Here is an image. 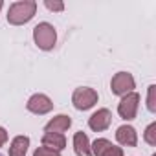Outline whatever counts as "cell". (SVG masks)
<instances>
[{"mask_svg":"<svg viewBox=\"0 0 156 156\" xmlns=\"http://www.w3.org/2000/svg\"><path fill=\"white\" fill-rule=\"evenodd\" d=\"M37 13V2L35 0H19L13 2L8 9V22L11 26H22L26 22H30Z\"/></svg>","mask_w":156,"mask_h":156,"instance_id":"1","label":"cell"},{"mask_svg":"<svg viewBox=\"0 0 156 156\" xmlns=\"http://www.w3.org/2000/svg\"><path fill=\"white\" fill-rule=\"evenodd\" d=\"M33 41L39 50L50 51V50H53V46L57 42V31L50 22H39L33 28Z\"/></svg>","mask_w":156,"mask_h":156,"instance_id":"2","label":"cell"},{"mask_svg":"<svg viewBox=\"0 0 156 156\" xmlns=\"http://www.w3.org/2000/svg\"><path fill=\"white\" fill-rule=\"evenodd\" d=\"M98 99H99L98 92L90 87H79L72 94V103L77 110H90L98 103Z\"/></svg>","mask_w":156,"mask_h":156,"instance_id":"3","label":"cell"},{"mask_svg":"<svg viewBox=\"0 0 156 156\" xmlns=\"http://www.w3.org/2000/svg\"><path fill=\"white\" fill-rule=\"evenodd\" d=\"M134 88H136V81H134L132 73H129V72H118L110 79V90L114 96L123 98V96L134 92Z\"/></svg>","mask_w":156,"mask_h":156,"instance_id":"4","label":"cell"},{"mask_svg":"<svg viewBox=\"0 0 156 156\" xmlns=\"http://www.w3.org/2000/svg\"><path fill=\"white\" fill-rule=\"evenodd\" d=\"M138 107H140V94L138 92H130L127 96L121 98L119 105H118V114L121 119L125 121H132L138 114Z\"/></svg>","mask_w":156,"mask_h":156,"instance_id":"5","label":"cell"},{"mask_svg":"<svg viewBox=\"0 0 156 156\" xmlns=\"http://www.w3.org/2000/svg\"><path fill=\"white\" fill-rule=\"evenodd\" d=\"M26 108H28L31 114L44 116V114H48V112L53 110V101H51L46 94H33V96L28 99Z\"/></svg>","mask_w":156,"mask_h":156,"instance_id":"6","label":"cell"},{"mask_svg":"<svg viewBox=\"0 0 156 156\" xmlns=\"http://www.w3.org/2000/svg\"><path fill=\"white\" fill-rule=\"evenodd\" d=\"M90 149L94 156H123V149L116 147L107 138H98L94 143H90Z\"/></svg>","mask_w":156,"mask_h":156,"instance_id":"7","label":"cell"},{"mask_svg":"<svg viewBox=\"0 0 156 156\" xmlns=\"http://www.w3.org/2000/svg\"><path fill=\"white\" fill-rule=\"evenodd\" d=\"M112 123V112L108 108H99L98 112H94L90 118H88V127L94 130V132H103L110 127Z\"/></svg>","mask_w":156,"mask_h":156,"instance_id":"8","label":"cell"},{"mask_svg":"<svg viewBox=\"0 0 156 156\" xmlns=\"http://www.w3.org/2000/svg\"><path fill=\"white\" fill-rule=\"evenodd\" d=\"M116 141L123 147H136L138 145V132L132 125H121L116 130Z\"/></svg>","mask_w":156,"mask_h":156,"instance_id":"9","label":"cell"},{"mask_svg":"<svg viewBox=\"0 0 156 156\" xmlns=\"http://www.w3.org/2000/svg\"><path fill=\"white\" fill-rule=\"evenodd\" d=\"M72 127V118L66 114H57L53 116L46 125H44V132H55V134H62L64 130H68Z\"/></svg>","mask_w":156,"mask_h":156,"instance_id":"10","label":"cell"},{"mask_svg":"<svg viewBox=\"0 0 156 156\" xmlns=\"http://www.w3.org/2000/svg\"><path fill=\"white\" fill-rule=\"evenodd\" d=\"M73 151L77 156H94L90 149V140L83 130L73 134Z\"/></svg>","mask_w":156,"mask_h":156,"instance_id":"11","label":"cell"},{"mask_svg":"<svg viewBox=\"0 0 156 156\" xmlns=\"http://www.w3.org/2000/svg\"><path fill=\"white\" fill-rule=\"evenodd\" d=\"M42 145L44 147H50V149H55V151H62L66 147V138L64 134H55V132H44L42 138H41Z\"/></svg>","mask_w":156,"mask_h":156,"instance_id":"12","label":"cell"},{"mask_svg":"<svg viewBox=\"0 0 156 156\" xmlns=\"http://www.w3.org/2000/svg\"><path fill=\"white\" fill-rule=\"evenodd\" d=\"M30 147V138L28 136H15L9 143V156H26Z\"/></svg>","mask_w":156,"mask_h":156,"instance_id":"13","label":"cell"},{"mask_svg":"<svg viewBox=\"0 0 156 156\" xmlns=\"http://www.w3.org/2000/svg\"><path fill=\"white\" fill-rule=\"evenodd\" d=\"M143 140H145L151 147L156 145V123H154V121L145 129V132H143Z\"/></svg>","mask_w":156,"mask_h":156,"instance_id":"14","label":"cell"},{"mask_svg":"<svg viewBox=\"0 0 156 156\" xmlns=\"http://www.w3.org/2000/svg\"><path fill=\"white\" fill-rule=\"evenodd\" d=\"M154 94H156V85H151L149 90H147V108H149V112H156V98H154Z\"/></svg>","mask_w":156,"mask_h":156,"instance_id":"15","label":"cell"},{"mask_svg":"<svg viewBox=\"0 0 156 156\" xmlns=\"http://www.w3.org/2000/svg\"><path fill=\"white\" fill-rule=\"evenodd\" d=\"M33 156H61V152L59 151H55V149H50V147H37L35 149V152H33Z\"/></svg>","mask_w":156,"mask_h":156,"instance_id":"16","label":"cell"},{"mask_svg":"<svg viewBox=\"0 0 156 156\" xmlns=\"http://www.w3.org/2000/svg\"><path fill=\"white\" fill-rule=\"evenodd\" d=\"M44 6L50 9V11H64V4L59 2V0H44Z\"/></svg>","mask_w":156,"mask_h":156,"instance_id":"17","label":"cell"},{"mask_svg":"<svg viewBox=\"0 0 156 156\" xmlns=\"http://www.w3.org/2000/svg\"><path fill=\"white\" fill-rule=\"evenodd\" d=\"M8 141V130L4 127H0V147H4Z\"/></svg>","mask_w":156,"mask_h":156,"instance_id":"18","label":"cell"},{"mask_svg":"<svg viewBox=\"0 0 156 156\" xmlns=\"http://www.w3.org/2000/svg\"><path fill=\"white\" fill-rule=\"evenodd\" d=\"M2 6H4V2H2V0H0V11H2Z\"/></svg>","mask_w":156,"mask_h":156,"instance_id":"19","label":"cell"},{"mask_svg":"<svg viewBox=\"0 0 156 156\" xmlns=\"http://www.w3.org/2000/svg\"><path fill=\"white\" fill-rule=\"evenodd\" d=\"M0 156H4V154H0Z\"/></svg>","mask_w":156,"mask_h":156,"instance_id":"20","label":"cell"},{"mask_svg":"<svg viewBox=\"0 0 156 156\" xmlns=\"http://www.w3.org/2000/svg\"><path fill=\"white\" fill-rule=\"evenodd\" d=\"M152 156H156V154H152Z\"/></svg>","mask_w":156,"mask_h":156,"instance_id":"21","label":"cell"}]
</instances>
